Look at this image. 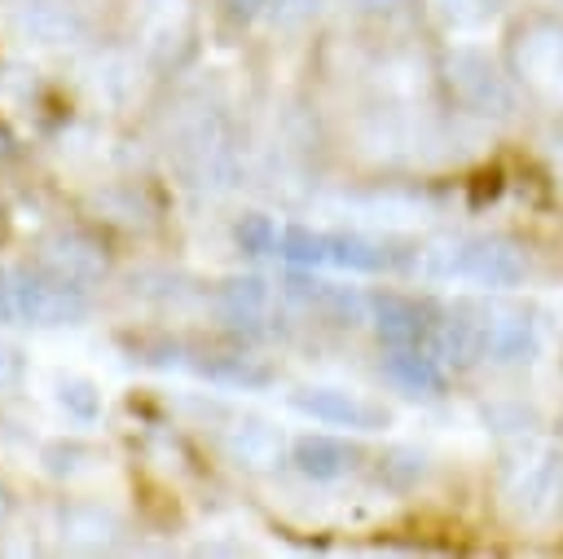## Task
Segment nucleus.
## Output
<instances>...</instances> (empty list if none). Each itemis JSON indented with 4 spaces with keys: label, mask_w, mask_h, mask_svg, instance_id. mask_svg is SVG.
Returning <instances> with one entry per match:
<instances>
[{
    "label": "nucleus",
    "mask_w": 563,
    "mask_h": 559,
    "mask_svg": "<svg viewBox=\"0 0 563 559\" xmlns=\"http://www.w3.org/2000/svg\"><path fill=\"white\" fill-rule=\"evenodd\" d=\"M9 308L31 326H70L88 313L79 286L70 277H53V273H22L9 286Z\"/></svg>",
    "instance_id": "1"
},
{
    "label": "nucleus",
    "mask_w": 563,
    "mask_h": 559,
    "mask_svg": "<svg viewBox=\"0 0 563 559\" xmlns=\"http://www.w3.org/2000/svg\"><path fill=\"white\" fill-rule=\"evenodd\" d=\"M277 255L295 260V264H339V268H378L383 251L365 238L352 233H308V229H282L277 233Z\"/></svg>",
    "instance_id": "2"
},
{
    "label": "nucleus",
    "mask_w": 563,
    "mask_h": 559,
    "mask_svg": "<svg viewBox=\"0 0 563 559\" xmlns=\"http://www.w3.org/2000/svg\"><path fill=\"white\" fill-rule=\"evenodd\" d=\"M295 405L321 423H339V427H378L383 414L365 401H352L347 392H299Z\"/></svg>",
    "instance_id": "3"
},
{
    "label": "nucleus",
    "mask_w": 563,
    "mask_h": 559,
    "mask_svg": "<svg viewBox=\"0 0 563 559\" xmlns=\"http://www.w3.org/2000/svg\"><path fill=\"white\" fill-rule=\"evenodd\" d=\"M387 374H391L400 387H409V392H435V387L444 383L435 357H431L422 343H400V348H391Z\"/></svg>",
    "instance_id": "4"
},
{
    "label": "nucleus",
    "mask_w": 563,
    "mask_h": 559,
    "mask_svg": "<svg viewBox=\"0 0 563 559\" xmlns=\"http://www.w3.org/2000/svg\"><path fill=\"white\" fill-rule=\"evenodd\" d=\"M352 458H356V449H347L343 440H330V436H308V440L295 445L299 471H308V475H317V480H330V475L347 471Z\"/></svg>",
    "instance_id": "5"
},
{
    "label": "nucleus",
    "mask_w": 563,
    "mask_h": 559,
    "mask_svg": "<svg viewBox=\"0 0 563 559\" xmlns=\"http://www.w3.org/2000/svg\"><path fill=\"white\" fill-rule=\"evenodd\" d=\"M378 335L400 348V343H422L427 339V317L409 299H378Z\"/></svg>",
    "instance_id": "6"
},
{
    "label": "nucleus",
    "mask_w": 563,
    "mask_h": 559,
    "mask_svg": "<svg viewBox=\"0 0 563 559\" xmlns=\"http://www.w3.org/2000/svg\"><path fill=\"white\" fill-rule=\"evenodd\" d=\"M238 242H242L246 251H273V246H277V229H273L264 216H246V220L238 224Z\"/></svg>",
    "instance_id": "7"
},
{
    "label": "nucleus",
    "mask_w": 563,
    "mask_h": 559,
    "mask_svg": "<svg viewBox=\"0 0 563 559\" xmlns=\"http://www.w3.org/2000/svg\"><path fill=\"white\" fill-rule=\"evenodd\" d=\"M62 405H70L79 418H92V414H97V392H92V383L66 379V383H62Z\"/></svg>",
    "instance_id": "8"
},
{
    "label": "nucleus",
    "mask_w": 563,
    "mask_h": 559,
    "mask_svg": "<svg viewBox=\"0 0 563 559\" xmlns=\"http://www.w3.org/2000/svg\"><path fill=\"white\" fill-rule=\"evenodd\" d=\"M0 313H4V277H0Z\"/></svg>",
    "instance_id": "9"
},
{
    "label": "nucleus",
    "mask_w": 563,
    "mask_h": 559,
    "mask_svg": "<svg viewBox=\"0 0 563 559\" xmlns=\"http://www.w3.org/2000/svg\"><path fill=\"white\" fill-rule=\"evenodd\" d=\"M238 4H242V9H251V4H255V0H238Z\"/></svg>",
    "instance_id": "10"
}]
</instances>
